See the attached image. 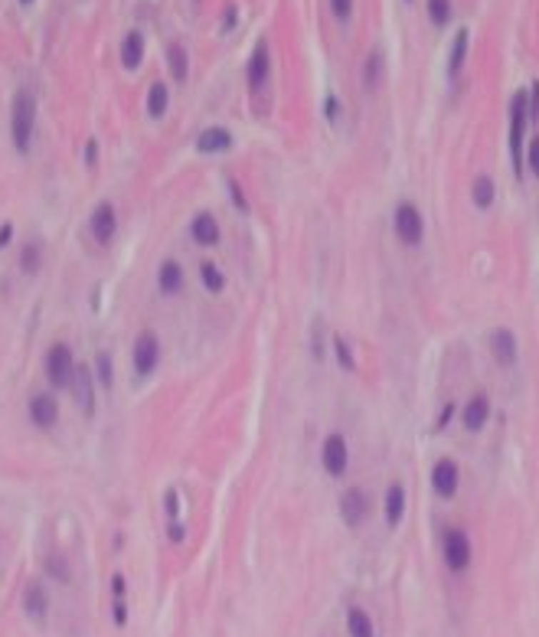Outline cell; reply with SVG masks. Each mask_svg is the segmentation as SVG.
Listing matches in <instances>:
<instances>
[{"label": "cell", "instance_id": "b9f144b4", "mask_svg": "<svg viewBox=\"0 0 539 637\" xmlns=\"http://www.w3.org/2000/svg\"><path fill=\"white\" fill-rule=\"evenodd\" d=\"M236 20H239V14H236V7H229V10H226V20H223V30H232Z\"/></svg>", "mask_w": 539, "mask_h": 637}, {"label": "cell", "instance_id": "bcb514c9", "mask_svg": "<svg viewBox=\"0 0 539 637\" xmlns=\"http://www.w3.org/2000/svg\"><path fill=\"white\" fill-rule=\"evenodd\" d=\"M20 4H33V0H20Z\"/></svg>", "mask_w": 539, "mask_h": 637}, {"label": "cell", "instance_id": "4dcf8cb0", "mask_svg": "<svg viewBox=\"0 0 539 637\" xmlns=\"http://www.w3.org/2000/svg\"><path fill=\"white\" fill-rule=\"evenodd\" d=\"M95 376H99V383L105 386V389H111V383H115V369H111V356H108L105 350H99V353H95Z\"/></svg>", "mask_w": 539, "mask_h": 637}, {"label": "cell", "instance_id": "44dd1931", "mask_svg": "<svg viewBox=\"0 0 539 637\" xmlns=\"http://www.w3.org/2000/svg\"><path fill=\"white\" fill-rule=\"evenodd\" d=\"M383 72H386L383 53L373 49V53L366 56V62H363V89H366V92H376L379 82H383Z\"/></svg>", "mask_w": 539, "mask_h": 637}, {"label": "cell", "instance_id": "30bf717a", "mask_svg": "<svg viewBox=\"0 0 539 637\" xmlns=\"http://www.w3.org/2000/svg\"><path fill=\"white\" fill-rule=\"evenodd\" d=\"M458 484H461V471H458V464L451 458H441L435 468H431V487H435V493L445 500H451L458 493Z\"/></svg>", "mask_w": 539, "mask_h": 637}, {"label": "cell", "instance_id": "7bdbcfd3", "mask_svg": "<svg viewBox=\"0 0 539 637\" xmlns=\"http://www.w3.org/2000/svg\"><path fill=\"white\" fill-rule=\"evenodd\" d=\"M10 236H14V226L7 223V226H4V229H0V249H4V246H7V242H10Z\"/></svg>", "mask_w": 539, "mask_h": 637}, {"label": "cell", "instance_id": "6da1fadb", "mask_svg": "<svg viewBox=\"0 0 539 637\" xmlns=\"http://www.w3.org/2000/svg\"><path fill=\"white\" fill-rule=\"evenodd\" d=\"M33 124H36V101L30 92H16L14 111H10V138L20 154H26L33 144Z\"/></svg>", "mask_w": 539, "mask_h": 637}, {"label": "cell", "instance_id": "cb8c5ba5", "mask_svg": "<svg viewBox=\"0 0 539 637\" xmlns=\"http://www.w3.org/2000/svg\"><path fill=\"white\" fill-rule=\"evenodd\" d=\"M200 281H203V291L206 294H223V288H226V275H223V269L216 265V261H200Z\"/></svg>", "mask_w": 539, "mask_h": 637}, {"label": "cell", "instance_id": "d590c367", "mask_svg": "<svg viewBox=\"0 0 539 637\" xmlns=\"http://www.w3.org/2000/svg\"><path fill=\"white\" fill-rule=\"evenodd\" d=\"M163 510H167V520H180V516H177V510H180L177 491H167V493H163Z\"/></svg>", "mask_w": 539, "mask_h": 637}, {"label": "cell", "instance_id": "e575fe53", "mask_svg": "<svg viewBox=\"0 0 539 637\" xmlns=\"http://www.w3.org/2000/svg\"><path fill=\"white\" fill-rule=\"evenodd\" d=\"M331 10L337 20H350L353 16V0H331Z\"/></svg>", "mask_w": 539, "mask_h": 637}, {"label": "cell", "instance_id": "f6af8a7d", "mask_svg": "<svg viewBox=\"0 0 539 637\" xmlns=\"http://www.w3.org/2000/svg\"><path fill=\"white\" fill-rule=\"evenodd\" d=\"M85 161L95 164V141H89V147H85Z\"/></svg>", "mask_w": 539, "mask_h": 637}, {"label": "cell", "instance_id": "ee69618b", "mask_svg": "<svg viewBox=\"0 0 539 637\" xmlns=\"http://www.w3.org/2000/svg\"><path fill=\"white\" fill-rule=\"evenodd\" d=\"M327 118L337 121V101H333V99H327Z\"/></svg>", "mask_w": 539, "mask_h": 637}, {"label": "cell", "instance_id": "ba28073f", "mask_svg": "<svg viewBox=\"0 0 539 637\" xmlns=\"http://www.w3.org/2000/svg\"><path fill=\"white\" fill-rule=\"evenodd\" d=\"M89 232H92V239L99 242V246H108V242L118 236V213H115L111 203H99V206L92 209Z\"/></svg>", "mask_w": 539, "mask_h": 637}, {"label": "cell", "instance_id": "7402d4cb", "mask_svg": "<svg viewBox=\"0 0 539 637\" xmlns=\"http://www.w3.org/2000/svg\"><path fill=\"white\" fill-rule=\"evenodd\" d=\"M141 59H144V36L138 30H131L121 43V62H124V69H138Z\"/></svg>", "mask_w": 539, "mask_h": 637}, {"label": "cell", "instance_id": "f35d334b", "mask_svg": "<svg viewBox=\"0 0 539 637\" xmlns=\"http://www.w3.org/2000/svg\"><path fill=\"white\" fill-rule=\"evenodd\" d=\"M455 412H458V406H455V402H448V406L441 408V415H438V428H448L451 418H455Z\"/></svg>", "mask_w": 539, "mask_h": 637}, {"label": "cell", "instance_id": "484cf974", "mask_svg": "<svg viewBox=\"0 0 539 637\" xmlns=\"http://www.w3.org/2000/svg\"><path fill=\"white\" fill-rule=\"evenodd\" d=\"M470 200H474L478 209H490L493 200H497V184L490 177H478L470 184Z\"/></svg>", "mask_w": 539, "mask_h": 637}, {"label": "cell", "instance_id": "8992f818", "mask_svg": "<svg viewBox=\"0 0 539 637\" xmlns=\"http://www.w3.org/2000/svg\"><path fill=\"white\" fill-rule=\"evenodd\" d=\"M526 121H530V108H526V92H516L513 95V105H510V151H513V170L520 174L523 170V131Z\"/></svg>", "mask_w": 539, "mask_h": 637}, {"label": "cell", "instance_id": "3957f363", "mask_svg": "<svg viewBox=\"0 0 539 637\" xmlns=\"http://www.w3.org/2000/svg\"><path fill=\"white\" fill-rule=\"evenodd\" d=\"M76 356L66 343H53L46 350V360H43V369H46V379L53 383V389H66L76 379Z\"/></svg>", "mask_w": 539, "mask_h": 637}, {"label": "cell", "instance_id": "ffe728a7", "mask_svg": "<svg viewBox=\"0 0 539 637\" xmlns=\"http://www.w3.org/2000/svg\"><path fill=\"white\" fill-rule=\"evenodd\" d=\"M383 510H386V523H389V526H399L402 516H405V487H402V484H389V487H386Z\"/></svg>", "mask_w": 539, "mask_h": 637}, {"label": "cell", "instance_id": "f1b7e54d", "mask_svg": "<svg viewBox=\"0 0 539 637\" xmlns=\"http://www.w3.org/2000/svg\"><path fill=\"white\" fill-rule=\"evenodd\" d=\"M39 265H43V246H39V242H26L24 252H20V269H24L26 275H36Z\"/></svg>", "mask_w": 539, "mask_h": 637}, {"label": "cell", "instance_id": "e0dca14e", "mask_svg": "<svg viewBox=\"0 0 539 637\" xmlns=\"http://www.w3.org/2000/svg\"><path fill=\"white\" fill-rule=\"evenodd\" d=\"M72 386H76V402H79V408H82L85 415H95V386H92V369L85 366V363H79V366H76V379H72Z\"/></svg>", "mask_w": 539, "mask_h": 637}, {"label": "cell", "instance_id": "1f68e13d", "mask_svg": "<svg viewBox=\"0 0 539 637\" xmlns=\"http://www.w3.org/2000/svg\"><path fill=\"white\" fill-rule=\"evenodd\" d=\"M46 572L56 578V582H69V578H72L69 562H66V556H59V553L46 556Z\"/></svg>", "mask_w": 539, "mask_h": 637}, {"label": "cell", "instance_id": "52a82bcc", "mask_svg": "<svg viewBox=\"0 0 539 637\" xmlns=\"http://www.w3.org/2000/svg\"><path fill=\"white\" fill-rule=\"evenodd\" d=\"M131 366L138 376H151L157 366H161V340L157 333L144 331L131 346Z\"/></svg>", "mask_w": 539, "mask_h": 637}, {"label": "cell", "instance_id": "5bb4252c", "mask_svg": "<svg viewBox=\"0 0 539 637\" xmlns=\"http://www.w3.org/2000/svg\"><path fill=\"white\" fill-rule=\"evenodd\" d=\"M30 422L43 431H49L56 422H59V406H56L53 396H46V392L30 396Z\"/></svg>", "mask_w": 539, "mask_h": 637}, {"label": "cell", "instance_id": "8d00e7d4", "mask_svg": "<svg viewBox=\"0 0 539 637\" xmlns=\"http://www.w3.org/2000/svg\"><path fill=\"white\" fill-rule=\"evenodd\" d=\"M167 539L170 543H183L186 539V526L180 520H167Z\"/></svg>", "mask_w": 539, "mask_h": 637}, {"label": "cell", "instance_id": "60d3db41", "mask_svg": "<svg viewBox=\"0 0 539 637\" xmlns=\"http://www.w3.org/2000/svg\"><path fill=\"white\" fill-rule=\"evenodd\" d=\"M111 591H115V601H124V576L121 572L111 578Z\"/></svg>", "mask_w": 539, "mask_h": 637}, {"label": "cell", "instance_id": "d6986e66", "mask_svg": "<svg viewBox=\"0 0 539 637\" xmlns=\"http://www.w3.org/2000/svg\"><path fill=\"white\" fill-rule=\"evenodd\" d=\"M196 151L200 154H226L232 151V134L226 128H206L196 138Z\"/></svg>", "mask_w": 539, "mask_h": 637}, {"label": "cell", "instance_id": "83f0119b", "mask_svg": "<svg viewBox=\"0 0 539 637\" xmlns=\"http://www.w3.org/2000/svg\"><path fill=\"white\" fill-rule=\"evenodd\" d=\"M167 105H170V92L163 82H154L151 92H147V115L151 118H163L167 115Z\"/></svg>", "mask_w": 539, "mask_h": 637}, {"label": "cell", "instance_id": "7a4b0ae2", "mask_svg": "<svg viewBox=\"0 0 539 637\" xmlns=\"http://www.w3.org/2000/svg\"><path fill=\"white\" fill-rule=\"evenodd\" d=\"M393 229H396V239H399L402 246H408V249L422 246V239H425V219H422V213H418L415 203L402 200L399 206L393 209Z\"/></svg>", "mask_w": 539, "mask_h": 637}, {"label": "cell", "instance_id": "8fae6325", "mask_svg": "<svg viewBox=\"0 0 539 637\" xmlns=\"http://www.w3.org/2000/svg\"><path fill=\"white\" fill-rule=\"evenodd\" d=\"M190 239L203 249H213L219 239H223V229H219V219L213 213H196L190 219Z\"/></svg>", "mask_w": 539, "mask_h": 637}, {"label": "cell", "instance_id": "ac0fdd59", "mask_svg": "<svg viewBox=\"0 0 539 637\" xmlns=\"http://www.w3.org/2000/svg\"><path fill=\"white\" fill-rule=\"evenodd\" d=\"M268 69H271V59H268V46L265 43H258L252 53V59H248V89L252 92H258L265 82H268Z\"/></svg>", "mask_w": 539, "mask_h": 637}, {"label": "cell", "instance_id": "9c48e42d", "mask_svg": "<svg viewBox=\"0 0 539 637\" xmlns=\"http://www.w3.org/2000/svg\"><path fill=\"white\" fill-rule=\"evenodd\" d=\"M366 513H370V500H366V493L360 487H350V491L340 493V520L347 523L350 530H356L366 520Z\"/></svg>", "mask_w": 539, "mask_h": 637}, {"label": "cell", "instance_id": "277c9868", "mask_svg": "<svg viewBox=\"0 0 539 637\" xmlns=\"http://www.w3.org/2000/svg\"><path fill=\"white\" fill-rule=\"evenodd\" d=\"M441 556H445V566L451 572H464L470 566V536L458 526H448L445 536H441Z\"/></svg>", "mask_w": 539, "mask_h": 637}, {"label": "cell", "instance_id": "74e56055", "mask_svg": "<svg viewBox=\"0 0 539 637\" xmlns=\"http://www.w3.org/2000/svg\"><path fill=\"white\" fill-rule=\"evenodd\" d=\"M526 108H530V118H539V82H533L530 99H526Z\"/></svg>", "mask_w": 539, "mask_h": 637}, {"label": "cell", "instance_id": "603a6c76", "mask_svg": "<svg viewBox=\"0 0 539 637\" xmlns=\"http://www.w3.org/2000/svg\"><path fill=\"white\" fill-rule=\"evenodd\" d=\"M167 66H170L173 82H186V76H190V56H186V49L180 43H170L167 46Z\"/></svg>", "mask_w": 539, "mask_h": 637}, {"label": "cell", "instance_id": "d6a6232c", "mask_svg": "<svg viewBox=\"0 0 539 637\" xmlns=\"http://www.w3.org/2000/svg\"><path fill=\"white\" fill-rule=\"evenodd\" d=\"M428 16L435 26H445L451 20V0H428Z\"/></svg>", "mask_w": 539, "mask_h": 637}, {"label": "cell", "instance_id": "4316f807", "mask_svg": "<svg viewBox=\"0 0 539 637\" xmlns=\"http://www.w3.org/2000/svg\"><path fill=\"white\" fill-rule=\"evenodd\" d=\"M347 631H350V637H376L373 618L363 611V608H350L347 611Z\"/></svg>", "mask_w": 539, "mask_h": 637}, {"label": "cell", "instance_id": "7c38bea8", "mask_svg": "<svg viewBox=\"0 0 539 637\" xmlns=\"http://www.w3.org/2000/svg\"><path fill=\"white\" fill-rule=\"evenodd\" d=\"M24 611H26V618H30V621H36V624L46 621L49 595H46V585L39 582V578L26 582V588H24Z\"/></svg>", "mask_w": 539, "mask_h": 637}, {"label": "cell", "instance_id": "ab89813d", "mask_svg": "<svg viewBox=\"0 0 539 637\" xmlns=\"http://www.w3.org/2000/svg\"><path fill=\"white\" fill-rule=\"evenodd\" d=\"M229 193H232V200H239V209L246 213L248 209V203H246V196H242V186L236 184V180H229Z\"/></svg>", "mask_w": 539, "mask_h": 637}, {"label": "cell", "instance_id": "836d02e7", "mask_svg": "<svg viewBox=\"0 0 539 637\" xmlns=\"http://www.w3.org/2000/svg\"><path fill=\"white\" fill-rule=\"evenodd\" d=\"M526 164H530V174L539 180V134L530 141V147H526Z\"/></svg>", "mask_w": 539, "mask_h": 637}, {"label": "cell", "instance_id": "5b68a950", "mask_svg": "<svg viewBox=\"0 0 539 637\" xmlns=\"http://www.w3.org/2000/svg\"><path fill=\"white\" fill-rule=\"evenodd\" d=\"M321 468L327 477H343L350 468V445L343 435H327L321 445Z\"/></svg>", "mask_w": 539, "mask_h": 637}, {"label": "cell", "instance_id": "4fadbf2b", "mask_svg": "<svg viewBox=\"0 0 539 637\" xmlns=\"http://www.w3.org/2000/svg\"><path fill=\"white\" fill-rule=\"evenodd\" d=\"M186 288V275H183V265L173 259L161 261V269H157V291L163 298H177L180 291Z\"/></svg>", "mask_w": 539, "mask_h": 637}, {"label": "cell", "instance_id": "d4e9b609", "mask_svg": "<svg viewBox=\"0 0 539 637\" xmlns=\"http://www.w3.org/2000/svg\"><path fill=\"white\" fill-rule=\"evenodd\" d=\"M468 30H458L455 33V43H451V56H448V76L458 79L461 76V66L468 59Z\"/></svg>", "mask_w": 539, "mask_h": 637}, {"label": "cell", "instance_id": "9a60e30c", "mask_svg": "<svg viewBox=\"0 0 539 637\" xmlns=\"http://www.w3.org/2000/svg\"><path fill=\"white\" fill-rule=\"evenodd\" d=\"M487 418H490V399H487L484 392H474L461 408V425L468 431H480L487 425Z\"/></svg>", "mask_w": 539, "mask_h": 637}, {"label": "cell", "instance_id": "2e32d148", "mask_svg": "<svg viewBox=\"0 0 539 637\" xmlns=\"http://www.w3.org/2000/svg\"><path fill=\"white\" fill-rule=\"evenodd\" d=\"M490 353L493 360L500 363V366H513L516 363V353H520V343H516V333L500 327V331L490 333Z\"/></svg>", "mask_w": 539, "mask_h": 637}, {"label": "cell", "instance_id": "f546056e", "mask_svg": "<svg viewBox=\"0 0 539 637\" xmlns=\"http://www.w3.org/2000/svg\"><path fill=\"white\" fill-rule=\"evenodd\" d=\"M333 356H337V363L343 369H347V373H353L356 369V356H353V346H350V340L347 337H333Z\"/></svg>", "mask_w": 539, "mask_h": 637}]
</instances>
